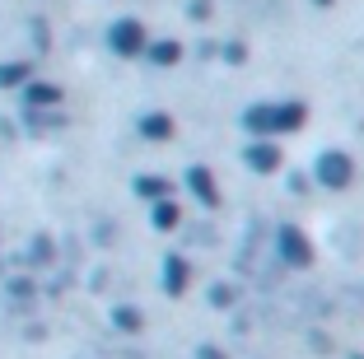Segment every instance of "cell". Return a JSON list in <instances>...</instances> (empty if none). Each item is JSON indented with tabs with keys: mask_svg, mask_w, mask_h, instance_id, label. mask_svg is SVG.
Listing matches in <instances>:
<instances>
[{
	"mask_svg": "<svg viewBox=\"0 0 364 359\" xmlns=\"http://www.w3.org/2000/svg\"><path fill=\"white\" fill-rule=\"evenodd\" d=\"M304 122H309V107L299 98H289V103H252L243 112V131L257 140H280L289 131H299Z\"/></svg>",
	"mask_w": 364,
	"mask_h": 359,
	"instance_id": "cell-1",
	"label": "cell"
},
{
	"mask_svg": "<svg viewBox=\"0 0 364 359\" xmlns=\"http://www.w3.org/2000/svg\"><path fill=\"white\" fill-rule=\"evenodd\" d=\"M313 178L327 191H346L355 182V159L346 154V149H322V154L313 159Z\"/></svg>",
	"mask_w": 364,
	"mask_h": 359,
	"instance_id": "cell-2",
	"label": "cell"
},
{
	"mask_svg": "<svg viewBox=\"0 0 364 359\" xmlns=\"http://www.w3.org/2000/svg\"><path fill=\"white\" fill-rule=\"evenodd\" d=\"M107 47H112L117 56H145L150 33H145V23H140V19H117L112 28H107Z\"/></svg>",
	"mask_w": 364,
	"mask_h": 359,
	"instance_id": "cell-3",
	"label": "cell"
},
{
	"mask_svg": "<svg viewBox=\"0 0 364 359\" xmlns=\"http://www.w3.org/2000/svg\"><path fill=\"white\" fill-rule=\"evenodd\" d=\"M276 252H280V262H289V266H309V262H313L309 233L294 229V224H280V233H276Z\"/></svg>",
	"mask_w": 364,
	"mask_h": 359,
	"instance_id": "cell-4",
	"label": "cell"
},
{
	"mask_svg": "<svg viewBox=\"0 0 364 359\" xmlns=\"http://www.w3.org/2000/svg\"><path fill=\"white\" fill-rule=\"evenodd\" d=\"M243 164L252 173H280V164H285L280 140H247V145H243Z\"/></svg>",
	"mask_w": 364,
	"mask_h": 359,
	"instance_id": "cell-5",
	"label": "cell"
},
{
	"mask_svg": "<svg viewBox=\"0 0 364 359\" xmlns=\"http://www.w3.org/2000/svg\"><path fill=\"white\" fill-rule=\"evenodd\" d=\"M187 187H192V196L201 205H220V187H215V173L210 168H201V164H192V168H187Z\"/></svg>",
	"mask_w": 364,
	"mask_h": 359,
	"instance_id": "cell-6",
	"label": "cell"
},
{
	"mask_svg": "<svg viewBox=\"0 0 364 359\" xmlns=\"http://www.w3.org/2000/svg\"><path fill=\"white\" fill-rule=\"evenodd\" d=\"M173 131H178V122H173L168 112H145V117H140V136H145V140H154V145L173 140Z\"/></svg>",
	"mask_w": 364,
	"mask_h": 359,
	"instance_id": "cell-7",
	"label": "cell"
},
{
	"mask_svg": "<svg viewBox=\"0 0 364 359\" xmlns=\"http://www.w3.org/2000/svg\"><path fill=\"white\" fill-rule=\"evenodd\" d=\"M187 280H192V266H187V257L173 252L168 262H164V289H168V294H187Z\"/></svg>",
	"mask_w": 364,
	"mask_h": 359,
	"instance_id": "cell-8",
	"label": "cell"
},
{
	"mask_svg": "<svg viewBox=\"0 0 364 359\" xmlns=\"http://www.w3.org/2000/svg\"><path fill=\"white\" fill-rule=\"evenodd\" d=\"M23 103L38 112V107H56L61 103V89L47 85V80H28V89H23Z\"/></svg>",
	"mask_w": 364,
	"mask_h": 359,
	"instance_id": "cell-9",
	"label": "cell"
},
{
	"mask_svg": "<svg viewBox=\"0 0 364 359\" xmlns=\"http://www.w3.org/2000/svg\"><path fill=\"white\" fill-rule=\"evenodd\" d=\"M145 61H150V65H164V70H168V65H178V61H182V43H173V38H159V43L145 47Z\"/></svg>",
	"mask_w": 364,
	"mask_h": 359,
	"instance_id": "cell-10",
	"label": "cell"
},
{
	"mask_svg": "<svg viewBox=\"0 0 364 359\" xmlns=\"http://www.w3.org/2000/svg\"><path fill=\"white\" fill-rule=\"evenodd\" d=\"M28 80H33V65L28 61H5V65H0V89L28 85Z\"/></svg>",
	"mask_w": 364,
	"mask_h": 359,
	"instance_id": "cell-11",
	"label": "cell"
},
{
	"mask_svg": "<svg viewBox=\"0 0 364 359\" xmlns=\"http://www.w3.org/2000/svg\"><path fill=\"white\" fill-rule=\"evenodd\" d=\"M136 191H140V196H145V201H168V178H154V173H150V178H140L136 182Z\"/></svg>",
	"mask_w": 364,
	"mask_h": 359,
	"instance_id": "cell-12",
	"label": "cell"
},
{
	"mask_svg": "<svg viewBox=\"0 0 364 359\" xmlns=\"http://www.w3.org/2000/svg\"><path fill=\"white\" fill-rule=\"evenodd\" d=\"M178 220H182V210L173 201H154V229H178Z\"/></svg>",
	"mask_w": 364,
	"mask_h": 359,
	"instance_id": "cell-13",
	"label": "cell"
},
{
	"mask_svg": "<svg viewBox=\"0 0 364 359\" xmlns=\"http://www.w3.org/2000/svg\"><path fill=\"white\" fill-rule=\"evenodd\" d=\"M112 322H117L122 331H140V313H136V308H117V313H112Z\"/></svg>",
	"mask_w": 364,
	"mask_h": 359,
	"instance_id": "cell-14",
	"label": "cell"
},
{
	"mask_svg": "<svg viewBox=\"0 0 364 359\" xmlns=\"http://www.w3.org/2000/svg\"><path fill=\"white\" fill-rule=\"evenodd\" d=\"M243 56H247L243 43H229V47H225V61H243Z\"/></svg>",
	"mask_w": 364,
	"mask_h": 359,
	"instance_id": "cell-15",
	"label": "cell"
},
{
	"mask_svg": "<svg viewBox=\"0 0 364 359\" xmlns=\"http://www.w3.org/2000/svg\"><path fill=\"white\" fill-rule=\"evenodd\" d=\"M201 359H225V355H220V350H201Z\"/></svg>",
	"mask_w": 364,
	"mask_h": 359,
	"instance_id": "cell-16",
	"label": "cell"
}]
</instances>
